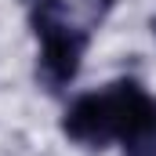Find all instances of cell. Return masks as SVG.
I'll return each instance as SVG.
<instances>
[{
  "instance_id": "1",
  "label": "cell",
  "mask_w": 156,
  "mask_h": 156,
  "mask_svg": "<svg viewBox=\"0 0 156 156\" xmlns=\"http://www.w3.org/2000/svg\"><path fill=\"white\" fill-rule=\"evenodd\" d=\"M105 102H109V116H113V134H116L120 142H127L131 153L153 156L156 102L134 83V80L113 83V91L105 94Z\"/></svg>"
},
{
  "instance_id": "4",
  "label": "cell",
  "mask_w": 156,
  "mask_h": 156,
  "mask_svg": "<svg viewBox=\"0 0 156 156\" xmlns=\"http://www.w3.org/2000/svg\"><path fill=\"white\" fill-rule=\"evenodd\" d=\"M153 29H156V22H153Z\"/></svg>"
},
{
  "instance_id": "3",
  "label": "cell",
  "mask_w": 156,
  "mask_h": 156,
  "mask_svg": "<svg viewBox=\"0 0 156 156\" xmlns=\"http://www.w3.org/2000/svg\"><path fill=\"white\" fill-rule=\"evenodd\" d=\"M62 131L73 142L87 145V149H102L109 138H116L113 134V116H109L105 94H83V98H76L69 105L66 120H62Z\"/></svg>"
},
{
  "instance_id": "2",
  "label": "cell",
  "mask_w": 156,
  "mask_h": 156,
  "mask_svg": "<svg viewBox=\"0 0 156 156\" xmlns=\"http://www.w3.org/2000/svg\"><path fill=\"white\" fill-rule=\"evenodd\" d=\"M37 37H40V44H44V51H40V69H44L47 83H55V87H58V83H69V80L76 76V69H80L87 37H83L80 29H73V26H66V18L37 29Z\"/></svg>"
}]
</instances>
